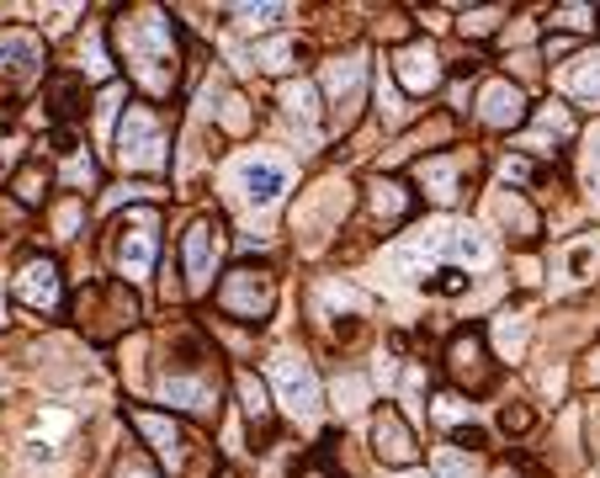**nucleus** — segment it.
Returning a JSON list of instances; mask_svg holds the SVG:
<instances>
[{
    "label": "nucleus",
    "instance_id": "obj_11",
    "mask_svg": "<svg viewBox=\"0 0 600 478\" xmlns=\"http://www.w3.org/2000/svg\"><path fill=\"white\" fill-rule=\"evenodd\" d=\"M325 90H330V107L340 128H351L361 112V96H367V59L361 54H346V59L325 64Z\"/></svg>",
    "mask_w": 600,
    "mask_h": 478
},
{
    "label": "nucleus",
    "instance_id": "obj_14",
    "mask_svg": "<svg viewBox=\"0 0 600 478\" xmlns=\"http://www.w3.org/2000/svg\"><path fill=\"white\" fill-rule=\"evenodd\" d=\"M372 442H378V457H383L389 468H410V463L421 457V447H415V431L404 425V415H399L393 404H383V410H378V420H372Z\"/></svg>",
    "mask_w": 600,
    "mask_h": 478
},
{
    "label": "nucleus",
    "instance_id": "obj_43",
    "mask_svg": "<svg viewBox=\"0 0 600 478\" xmlns=\"http://www.w3.org/2000/svg\"><path fill=\"white\" fill-rule=\"evenodd\" d=\"M590 378H596V383H600V351H596V361H590Z\"/></svg>",
    "mask_w": 600,
    "mask_h": 478
},
{
    "label": "nucleus",
    "instance_id": "obj_34",
    "mask_svg": "<svg viewBox=\"0 0 600 478\" xmlns=\"http://www.w3.org/2000/svg\"><path fill=\"white\" fill-rule=\"evenodd\" d=\"M590 17H596L590 6H558V11H553V22H558V28H569V32H585V28H590Z\"/></svg>",
    "mask_w": 600,
    "mask_h": 478
},
{
    "label": "nucleus",
    "instance_id": "obj_33",
    "mask_svg": "<svg viewBox=\"0 0 600 478\" xmlns=\"http://www.w3.org/2000/svg\"><path fill=\"white\" fill-rule=\"evenodd\" d=\"M500 6H489V11H468V22H462V32H473V37H489V32L500 28Z\"/></svg>",
    "mask_w": 600,
    "mask_h": 478
},
{
    "label": "nucleus",
    "instance_id": "obj_37",
    "mask_svg": "<svg viewBox=\"0 0 600 478\" xmlns=\"http://www.w3.org/2000/svg\"><path fill=\"white\" fill-rule=\"evenodd\" d=\"M54 224H59V239H75V229H80V203H64L54 213Z\"/></svg>",
    "mask_w": 600,
    "mask_h": 478
},
{
    "label": "nucleus",
    "instance_id": "obj_28",
    "mask_svg": "<svg viewBox=\"0 0 600 478\" xmlns=\"http://www.w3.org/2000/svg\"><path fill=\"white\" fill-rule=\"evenodd\" d=\"M430 415L447 420V425H473V404H462L457 393H441V399L430 404Z\"/></svg>",
    "mask_w": 600,
    "mask_h": 478
},
{
    "label": "nucleus",
    "instance_id": "obj_32",
    "mask_svg": "<svg viewBox=\"0 0 600 478\" xmlns=\"http://www.w3.org/2000/svg\"><path fill=\"white\" fill-rule=\"evenodd\" d=\"M112 478H160L150 468V457H139V452H122L118 468H112Z\"/></svg>",
    "mask_w": 600,
    "mask_h": 478
},
{
    "label": "nucleus",
    "instance_id": "obj_18",
    "mask_svg": "<svg viewBox=\"0 0 600 478\" xmlns=\"http://www.w3.org/2000/svg\"><path fill=\"white\" fill-rule=\"evenodd\" d=\"M367 203H372V218H383V224H399L404 213H410V192L399 186L393 176H378L367 186Z\"/></svg>",
    "mask_w": 600,
    "mask_h": 478
},
{
    "label": "nucleus",
    "instance_id": "obj_24",
    "mask_svg": "<svg viewBox=\"0 0 600 478\" xmlns=\"http://www.w3.org/2000/svg\"><path fill=\"white\" fill-rule=\"evenodd\" d=\"M436 478H479V457L473 452L441 447L436 452Z\"/></svg>",
    "mask_w": 600,
    "mask_h": 478
},
{
    "label": "nucleus",
    "instance_id": "obj_39",
    "mask_svg": "<svg viewBox=\"0 0 600 478\" xmlns=\"http://www.w3.org/2000/svg\"><path fill=\"white\" fill-rule=\"evenodd\" d=\"M69 181H75V186L96 181V165H90V154H75V160H69Z\"/></svg>",
    "mask_w": 600,
    "mask_h": 478
},
{
    "label": "nucleus",
    "instance_id": "obj_1",
    "mask_svg": "<svg viewBox=\"0 0 600 478\" xmlns=\"http://www.w3.org/2000/svg\"><path fill=\"white\" fill-rule=\"evenodd\" d=\"M122 59H128L133 80L150 96H165L176 86L181 48H176V28L165 22V11H139V17L122 22Z\"/></svg>",
    "mask_w": 600,
    "mask_h": 478
},
{
    "label": "nucleus",
    "instance_id": "obj_17",
    "mask_svg": "<svg viewBox=\"0 0 600 478\" xmlns=\"http://www.w3.org/2000/svg\"><path fill=\"white\" fill-rule=\"evenodd\" d=\"M457 171H462V154H436V160H421L415 165V181L430 192V203H457Z\"/></svg>",
    "mask_w": 600,
    "mask_h": 478
},
{
    "label": "nucleus",
    "instance_id": "obj_26",
    "mask_svg": "<svg viewBox=\"0 0 600 478\" xmlns=\"http://www.w3.org/2000/svg\"><path fill=\"white\" fill-rule=\"evenodd\" d=\"M293 54H298V48H293L287 37H271V43H261V48H255V64H261V69H271V75H282V69H293Z\"/></svg>",
    "mask_w": 600,
    "mask_h": 478
},
{
    "label": "nucleus",
    "instance_id": "obj_31",
    "mask_svg": "<svg viewBox=\"0 0 600 478\" xmlns=\"http://www.w3.org/2000/svg\"><path fill=\"white\" fill-rule=\"evenodd\" d=\"M234 17H240V28L250 32H266L276 17H282V6H234Z\"/></svg>",
    "mask_w": 600,
    "mask_h": 478
},
{
    "label": "nucleus",
    "instance_id": "obj_36",
    "mask_svg": "<svg viewBox=\"0 0 600 478\" xmlns=\"http://www.w3.org/2000/svg\"><path fill=\"white\" fill-rule=\"evenodd\" d=\"M500 218H505V224H515V229H521V235H532V229H537V224H532V213L521 208V203H515V197H505V203H500Z\"/></svg>",
    "mask_w": 600,
    "mask_h": 478
},
{
    "label": "nucleus",
    "instance_id": "obj_38",
    "mask_svg": "<svg viewBox=\"0 0 600 478\" xmlns=\"http://www.w3.org/2000/svg\"><path fill=\"white\" fill-rule=\"evenodd\" d=\"M500 425L521 436V431H532V410H521V404H505V415H500Z\"/></svg>",
    "mask_w": 600,
    "mask_h": 478
},
{
    "label": "nucleus",
    "instance_id": "obj_13",
    "mask_svg": "<svg viewBox=\"0 0 600 478\" xmlns=\"http://www.w3.org/2000/svg\"><path fill=\"white\" fill-rule=\"evenodd\" d=\"M17 298L28 308H43V314H59L64 303V282H59V267L48 256H32L17 267Z\"/></svg>",
    "mask_w": 600,
    "mask_h": 478
},
{
    "label": "nucleus",
    "instance_id": "obj_25",
    "mask_svg": "<svg viewBox=\"0 0 600 478\" xmlns=\"http://www.w3.org/2000/svg\"><path fill=\"white\" fill-rule=\"evenodd\" d=\"M569 133H574V118L564 112V107H558V101H553V107H542V112H537V139H553V144H564Z\"/></svg>",
    "mask_w": 600,
    "mask_h": 478
},
{
    "label": "nucleus",
    "instance_id": "obj_7",
    "mask_svg": "<svg viewBox=\"0 0 600 478\" xmlns=\"http://www.w3.org/2000/svg\"><path fill=\"white\" fill-rule=\"evenodd\" d=\"M133 425H139V436L154 447V457L171 468V478L203 474V468H197V447H192V436H186L171 415H160V410H133Z\"/></svg>",
    "mask_w": 600,
    "mask_h": 478
},
{
    "label": "nucleus",
    "instance_id": "obj_10",
    "mask_svg": "<svg viewBox=\"0 0 600 478\" xmlns=\"http://www.w3.org/2000/svg\"><path fill=\"white\" fill-rule=\"evenodd\" d=\"M112 256H118V271L128 282L150 276L154 267V213H128V224L112 239Z\"/></svg>",
    "mask_w": 600,
    "mask_h": 478
},
{
    "label": "nucleus",
    "instance_id": "obj_3",
    "mask_svg": "<svg viewBox=\"0 0 600 478\" xmlns=\"http://www.w3.org/2000/svg\"><path fill=\"white\" fill-rule=\"evenodd\" d=\"M234 192H240L244 208L271 213L293 192V160H287V154H271V150H250L240 165H234Z\"/></svg>",
    "mask_w": 600,
    "mask_h": 478
},
{
    "label": "nucleus",
    "instance_id": "obj_6",
    "mask_svg": "<svg viewBox=\"0 0 600 478\" xmlns=\"http://www.w3.org/2000/svg\"><path fill=\"white\" fill-rule=\"evenodd\" d=\"M218 303H223V314H234L244 325H266L271 308H276V276L255 267H234L218 282Z\"/></svg>",
    "mask_w": 600,
    "mask_h": 478
},
{
    "label": "nucleus",
    "instance_id": "obj_20",
    "mask_svg": "<svg viewBox=\"0 0 600 478\" xmlns=\"http://www.w3.org/2000/svg\"><path fill=\"white\" fill-rule=\"evenodd\" d=\"M600 267V239H574L569 250H564V276L569 282H590Z\"/></svg>",
    "mask_w": 600,
    "mask_h": 478
},
{
    "label": "nucleus",
    "instance_id": "obj_41",
    "mask_svg": "<svg viewBox=\"0 0 600 478\" xmlns=\"http://www.w3.org/2000/svg\"><path fill=\"white\" fill-rule=\"evenodd\" d=\"M500 171H505V181H526V176H532V165H526V160H505Z\"/></svg>",
    "mask_w": 600,
    "mask_h": 478
},
{
    "label": "nucleus",
    "instance_id": "obj_16",
    "mask_svg": "<svg viewBox=\"0 0 600 478\" xmlns=\"http://www.w3.org/2000/svg\"><path fill=\"white\" fill-rule=\"evenodd\" d=\"M479 122H489V128H521L526 122V96H521V86L489 80L479 90Z\"/></svg>",
    "mask_w": 600,
    "mask_h": 478
},
{
    "label": "nucleus",
    "instance_id": "obj_23",
    "mask_svg": "<svg viewBox=\"0 0 600 478\" xmlns=\"http://www.w3.org/2000/svg\"><path fill=\"white\" fill-rule=\"evenodd\" d=\"M489 335H494V346H500L505 357H515V351L526 346V314H515V308H500Z\"/></svg>",
    "mask_w": 600,
    "mask_h": 478
},
{
    "label": "nucleus",
    "instance_id": "obj_27",
    "mask_svg": "<svg viewBox=\"0 0 600 478\" xmlns=\"http://www.w3.org/2000/svg\"><path fill=\"white\" fill-rule=\"evenodd\" d=\"M43 192H48V171H43V165H28V171L17 176V197H22L28 208H37V203H43Z\"/></svg>",
    "mask_w": 600,
    "mask_h": 478
},
{
    "label": "nucleus",
    "instance_id": "obj_8",
    "mask_svg": "<svg viewBox=\"0 0 600 478\" xmlns=\"http://www.w3.org/2000/svg\"><path fill=\"white\" fill-rule=\"evenodd\" d=\"M271 383H276V399H282V410L293 420H314L319 415V404H325V393H319V378H314V367L293 351H282V357H271Z\"/></svg>",
    "mask_w": 600,
    "mask_h": 478
},
{
    "label": "nucleus",
    "instance_id": "obj_42",
    "mask_svg": "<svg viewBox=\"0 0 600 478\" xmlns=\"http://www.w3.org/2000/svg\"><path fill=\"white\" fill-rule=\"evenodd\" d=\"M494 478H532V474H521V468H494Z\"/></svg>",
    "mask_w": 600,
    "mask_h": 478
},
{
    "label": "nucleus",
    "instance_id": "obj_29",
    "mask_svg": "<svg viewBox=\"0 0 600 478\" xmlns=\"http://www.w3.org/2000/svg\"><path fill=\"white\" fill-rule=\"evenodd\" d=\"M80 69H86L90 80H107V75H112V54H107V43H101V37H90V48L80 54Z\"/></svg>",
    "mask_w": 600,
    "mask_h": 478
},
{
    "label": "nucleus",
    "instance_id": "obj_4",
    "mask_svg": "<svg viewBox=\"0 0 600 478\" xmlns=\"http://www.w3.org/2000/svg\"><path fill=\"white\" fill-rule=\"evenodd\" d=\"M118 160L122 171H150L160 176L165 160H171V144H165V128L154 118L150 107H128L118 122Z\"/></svg>",
    "mask_w": 600,
    "mask_h": 478
},
{
    "label": "nucleus",
    "instance_id": "obj_35",
    "mask_svg": "<svg viewBox=\"0 0 600 478\" xmlns=\"http://www.w3.org/2000/svg\"><path fill=\"white\" fill-rule=\"evenodd\" d=\"M585 186H590V197H600V133L590 139V150H585Z\"/></svg>",
    "mask_w": 600,
    "mask_h": 478
},
{
    "label": "nucleus",
    "instance_id": "obj_5",
    "mask_svg": "<svg viewBox=\"0 0 600 478\" xmlns=\"http://www.w3.org/2000/svg\"><path fill=\"white\" fill-rule=\"evenodd\" d=\"M48 69V48L32 28L0 32V96H28Z\"/></svg>",
    "mask_w": 600,
    "mask_h": 478
},
{
    "label": "nucleus",
    "instance_id": "obj_15",
    "mask_svg": "<svg viewBox=\"0 0 600 478\" xmlns=\"http://www.w3.org/2000/svg\"><path fill=\"white\" fill-rule=\"evenodd\" d=\"M393 80L404 90H415V96L436 90L441 86V59H436V48H430V43H404V48L393 54Z\"/></svg>",
    "mask_w": 600,
    "mask_h": 478
},
{
    "label": "nucleus",
    "instance_id": "obj_21",
    "mask_svg": "<svg viewBox=\"0 0 600 478\" xmlns=\"http://www.w3.org/2000/svg\"><path fill=\"white\" fill-rule=\"evenodd\" d=\"M564 90L579 96V101H600V54H585V59L574 64L569 75H564Z\"/></svg>",
    "mask_w": 600,
    "mask_h": 478
},
{
    "label": "nucleus",
    "instance_id": "obj_40",
    "mask_svg": "<svg viewBox=\"0 0 600 478\" xmlns=\"http://www.w3.org/2000/svg\"><path fill=\"white\" fill-rule=\"evenodd\" d=\"M244 122H250V118H244V101H240V96H229V107H223V128H234V133H240Z\"/></svg>",
    "mask_w": 600,
    "mask_h": 478
},
{
    "label": "nucleus",
    "instance_id": "obj_22",
    "mask_svg": "<svg viewBox=\"0 0 600 478\" xmlns=\"http://www.w3.org/2000/svg\"><path fill=\"white\" fill-rule=\"evenodd\" d=\"M240 404H244V420H250L255 431H266V425H271V404H266V383H261L255 372H240Z\"/></svg>",
    "mask_w": 600,
    "mask_h": 478
},
{
    "label": "nucleus",
    "instance_id": "obj_12",
    "mask_svg": "<svg viewBox=\"0 0 600 478\" xmlns=\"http://www.w3.org/2000/svg\"><path fill=\"white\" fill-rule=\"evenodd\" d=\"M447 372L468 393H489V389H494V367H489V351H483L479 329H462V335L447 346Z\"/></svg>",
    "mask_w": 600,
    "mask_h": 478
},
{
    "label": "nucleus",
    "instance_id": "obj_19",
    "mask_svg": "<svg viewBox=\"0 0 600 478\" xmlns=\"http://www.w3.org/2000/svg\"><path fill=\"white\" fill-rule=\"evenodd\" d=\"M282 107H287L293 122L314 128V122H319V86H314V80H293V86L282 90Z\"/></svg>",
    "mask_w": 600,
    "mask_h": 478
},
{
    "label": "nucleus",
    "instance_id": "obj_9",
    "mask_svg": "<svg viewBox=\"0 0 600 478\" xmlns=\"http://www.w3.org/2000/svg\"><path fill=\"white\" fill-rule=\"evenodd\" d=\"M218 256H223V229L218 224H192L186 239H181V267H186V293H208L212 271H218Z\"/></svg>",
    "mask_w": 600,
    "mask_h": 478
},
{
    "label": "nucleus",
    "instance_id": "obj_2",
    "mask_svg": "<svg viewBox=\"0 0 600 478\" xmlns=\"http://www.w3.org/2000/svg\"><path fill=\"white\" fill-rule=\"evenodd\" d=\"M181 351L186 357L160 378V399L171 404V410H186V415L197 420H218V367H208V351H203V340H181Z\"/></svg>",
    "mask_w": 600,
    "mask_h": 478
},
{
    "label": "nucleus",
    "instance_id": "obj_30",
    "mask_svg": "<svg viewBox=\"0 0 600 478\" xmlns=\"http://www.w3.org/2000/svg\"><path fill=\"white\" fill-rule=\"evenodd\" d=\"M335 404H340V415H357L361 404H367V383L361 378H340L335 383Z\"/></svg>",
    "mask_w": 600,
    "mask_h": 478
}]
</instances>
